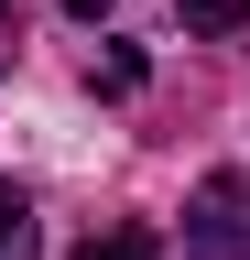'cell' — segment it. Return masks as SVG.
Wrapping results in <instances>:
<instances>
[{"label": "cell", "mask_w": 250, "mask_h": 260, "mask_svg": "<svg viewBox=\"0 0 250 260\" xmlns=\"http://www.w3.org/2000/svg\"><path fill=\"white\" fill-rule=\"evenodd\" d=\"M185 249L196 260H250V174H207L185 195Z\"/></svg>", "instance_id": "obj_1"}, {"label": "cell", "mask_w": 250, "mask_h": 260, "mask_svg": "<svg viewBox=\"0 0 250 260\" xmlns=\"http://www.w3.org/2000/svg\"><path fill=\"white\" fill-rule=\"evenodd\" d=\"M0 260H33V206L0 184Z\"/></svg>", "instance_id": "obj_2"}, {"label": "cell", "mask_w": 250, "mask_h": 260, "mask_svg": "<svg viewBox=\"0 0 250 260\" xmlns=\"http://www.w3.org/2000/svg\"><path fill=\"white\" fill-rule=\"evenodd\" d=\"M174 11H185V32H239L250 0H174Z\"/></svg>", "instance_id": "obj_3"}, {"label": "cell", "mask_w": 250, "mask_h": 260, "mask_svg": "<svg viewBox=\"0 0 250 260\" xmlns=\"http://www.w3.org/2000/svg\"><path fill=\"white\" fill-rule=\"evenodd\" d=\"M76 260H163V249H152V239H142V228H109V239H87Z\"/></svg>", "instance_id": "obj_4"}, {"label": "cell", "mask_w": 250, "mask_h": 260, "mask_svg": "<svg viewBox=\"0 0 250 260\" xmlns=\"http://www.w3.org/2000/svg\"><path fill=\"white\" fill-rule=\"evenodd\" d=\"M66 11H109V0H66Z\"/></svg>", "instance_id": "obj_5"}, {"label": "cell", "mask_w": 250, "mask_h": 260, "mask_svg": "<svg viewBox=\"0 0 250 260\" xmlns=\"http://www.w3.org/2000/svg\"><path fill=\"white\" fill-rule=\"evenodd\" d=\"M11 11H22V0H0V32H11Z\"/></svg>", "instance_id": "obj_6"}]
</instances>
